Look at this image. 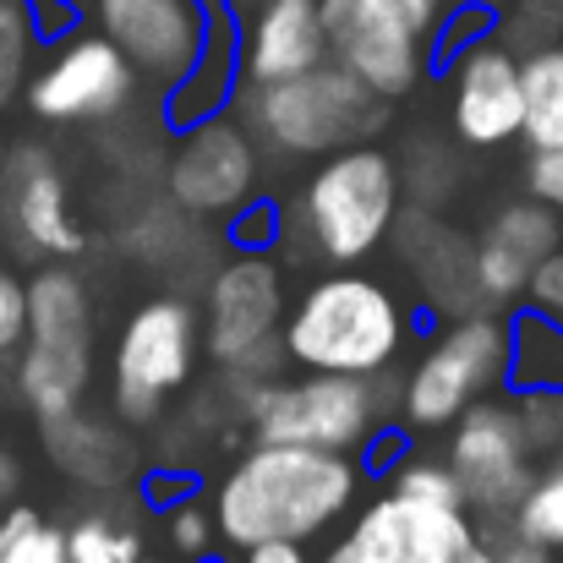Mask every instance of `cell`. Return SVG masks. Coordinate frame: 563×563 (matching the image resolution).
Wrapping results in <instances>:
<instances>
[{
  "label": "cell",
  "mask_w": 563,
  "mask_h": 563,
  "mask_svg": "<svg viewBox=\"0 0 563 563\" xmlns=\"http://www.w3.org/2000/svg\"><path fill=\"white\" fill-rule=\"evenodd\" d=\"M367 471L356 454L307 449V443H263L252 438L246 454L213 487V531L224 548L252 542H318L329 537L362 498Z\"/></svg>",
  "instance_id": "obj_1"
},
{
  "label": "cell",
  "mask_w": 563,
  "mask_h": 563,
  "mask_svg": "<svg viewBox=\"0 0 563 563\" xmlns=\"http://www.w3.org/2000/svg\"><path fill=\"white\" fill-rule=\"evenodd\" d=\"M219 394L230 399V421H241L263 443H307V449L362 454L377 432L388 427V416L399 405V377H394V367H383L373 377L219 373Z\"/></svg>",
  "instance_id": "obj_2"
},
{
  "label": "cell",
  "mask_w": 563,
  "mask_h": 563,
  "mask_svg": "<svg viewBox=\"0 0 563 563\" xmlns=\"http://www.w3.org/2000/svg\"><path fill=\"white\" fill-rule=\"evenodd\" d=\"M410 329H416V312L399 301L394 285L340 268V274L312 279L296 296V307L279 323V351H285V367L296 373L373 377L399 362Z\"/></svg>",
  "instance_id": "obj_3"
},
{
  "label": "cell",
  "mask_w": 563,
  "mask_h": 563,
  "mask_svg": "<svg viewBox=\"0 0 563 563\" xmlns=\"http://www.w3.org/2000/svg\"><path fill=\"white\" fill-rule=\"evenodd\" d=\"M235 121L257 137V148L279 159H323L351 143H373L388 126V99H377L340 60H318L296 77L235 88Z\"/></svg>",
  "instance_id": "obj_4"
},
{
  "label": "cell",
  "mask_w": 563,
  "mask_h": 563,
  "mask_svg": "<svg viewBox=\"0 0 563 563\" xmlns=\"http://www.w3.org/2000/svg\"><path fill=\"white\" fill-rule=\"evenodd\" d=\"M399 165L377 143H351L340 154H323L318 170L296 197V224L307 235V252L351 268L373 257L377 246L394 235L399 219Z\"/></svg>",
  "instance_id": "obj_5"
},
{
  "label": "cell",
  "mask_w": 563,
  "mask_h": 563,
  "mask_svg": "<svg viewBox=\"0 0 563 563\" xmlns=\"http://www.w3.org/2000/svg\"><path fill=\"white\" fill-rule=\"evenodd\" d=\"M27 285V329H22V356H16V399L44 421L60 410H77L88 383H93V296L82 274L49 263Z\"/></svg>",
  "instance_id": "obj_6"
},
{
  "label": "cell",
  "mask_w": 563,
  "mask_h": 563,
  "mask_svg": "<svg viewBox=\"0 0 563 563\" xmlns=\"http://www.w3.org/2000/svg\"><path fill=\"white\" fill-rule=\"evenodd\" d=\"M509 377V323L487 307L449 318L427 351L410 362V373L399 377V432L405 438H427L443 432L471 399L498 394Z\"/></svg>",
  "instance_id": "obj_7"
},
{
  "label": "cell",
  "mask_w": 563,
  "mask_h": 563,
  "mask_svg": "<svg viewBox=\"0 0 563 563\" xmlns=\"http://www.w3.org/2000/svg\"><path fill=\"white\" fill-rule=\"evenodd\" d=\"M285 268L268 252H235L213 268L202 290V323L197 340L219 373L241 377H279V323H285Z\"/></svg>",
  "instance_id": "obj_8"
},
{
  "label": "cell",
  "mask_w": 563,
  "mask_h": 563,
  "mask_svg": "<svg viewBox=\"0 0 563 563\" xmlns=\"http://www.w3.org/2000/svg\"><path fill=\"white\" fill-rule=\"evenodd\" d=\"M197 356H202L197 307L187 296H148L121 323V340H115V373H110L115 421L154 427L165 405L191 383Z\"/></svg>",
  "instance_id": "obj_9"
},
{
  "label": "cell",
  "mask_w": 563,
  "mask_h": 563,
  "mask_svg": "<svg viewBox=\"0 0 563 563\" xmlns=\"http://www.w3.org/2000/svg\"><path fill=\"white\" fill-rule=\"evenodd\" d=\"M449 471H454V487H460V509L476 520V526H498L515 515L520 493L531 487L537 476V454L515 421V405L509 394H482L471 399L449 427Z\"/></svg>",
  "instance_id": "obj_10"
},
{
  "label": "cell",
  "mask_w": 563,
  "mask_h": 563,
  "mask_svg": "<svg viewBox=\"0 0 563 563\" xmlns=\"http://www.w3.org/2000/svg\"><path fill=\"white\" fill-rule=\"evenodd\" d=\"M143 77L132 71V60L99 33H77L66 27L44 60H33V77L22 88L27 110L49 126H93V121H115L132 110Z\"/></svg>",
  "instance_id": "obj_11"
},
{
  "label": "cell",
  "mask_w": 563,
  "mask_h": 563,
  "mask_svg": "<svg viewBox=\"0 0 563 563\" xmlns=\"http://www.w3.org/2000/svg\"><path fill=\"white\" fill-rule=\"evenodd\" d=\"M257 176H263L257 137L246 132V121L219 110L208 121L181 126L165 165V197L187 219H230L257 197Z\"/></svg>",
  "instance_id": "obj_12"
},
{
  "label": "cell",
  "mask_w": 563,
  "mask_h": 563,
  "mask_svg": "<svg viewBox=\"0 0 563 563\" xmlns=\"http://www.w3.org/2000/svg\"><path fill=\"white\" fill-rule=\"evenodd\" d=\"M329 60H340L351 77H362L377 99H405L427 60L432 38L399 11V0H318Z\"/></svg>",
  "instance_id": "obj_13"
},
{
  "label": "cell",
  "mask_w": 563,
  "mask_h": 563,
  "mask_svg": "<svg viewBox=\"0 0 563 563\" xmlns=\"http://www.w3.org/2000/svg\"><path fill=\"white\" fill-rule=\"evenodd\" d=\"M465 542H476V520L465 509L377 493L367 509L351 515V526L318 563H443Z\"/></svg>",
  "instance_id": "obj_14"
},
{
  "label": "cell",
  "mask_w": 563,
  "mask_h": 563,
  "mask_svg": "<svg viewBox=\"0 0 563 563\" xmlns=\"http://www.w3.org/2000/svg\"><path fill=\"white\" fill-rule=\"evenodd\" d=\"M88 11L132 71L159 88V99L197 66L213 27V11L197 0H88Z\"/></svg>",
  "instance_id": "obj_15"
},
{
  "label": "cell",
  "mask_w": 563,
  "mask_h": 563,
  "mask_svg": "<svg viewBox=\"0 0 563 563\" xmlns=\"http://www.w3.org/2000/svg\"><path fill=\"white\" fill-rule=\"evenodd\" d=\"M449 66V132L465 148H504L520 137V55L482 33L443 55Z\"/></svg>",
  "instance_id": "obj_16"
},
{
  "label": "cell",
  "mask_w": 563,
  "mask_h": 563,
  "mask_svg": "<svg viewBox=\"0 0 563 563\" xmlns=\"http://www.w3.org/2000/svg\"><path fill=\"white\" fill-rule=\"evenodd\" d=\"M0 219L16 241V252L38 257H77L82 252V224L71 213V191L49 148L22 143L16 154L5 148L0 165Z\"/></svg>",
  "instance_id": "obj_17"
},
{
  "label": "cell",
  "mask_w": 563,
  "mask_h": 563,
  "mask_svg": "<svg viewBox=\"0 0 563 563\" xmlns=\"http://www.w3.org/2000/svg\"><path fill=\"white\" fill-rule=\"evenodd\" d=\"M563 241V213H553L548 202L537 197H520V202H504L487 230L471 241V268H476V290H482V307L487 312H515L520 296H526V279L531 268Z\"/></svg>",
  "instance_id": "obj_18"
},
{
  "label": "cell",
  "mask_w": 563,
  "mask_h": 563,
  "mask_svg": "<svg viewBox=\"0 0 563 563\" xmlns=\"http://www.w3.org/2000/svg\"><path fill=\"white\" fill-rule=\"evenodd\" d=\"M318 60H329L318 0H257L252 22L235 27V71H241V88L296 77V71H307V66H318Z\"/></svg>",
  "instance_id": "obj_19"
},
{
  "label": "cell",
  "mask_w": 563,
  "mask_h": 563,
  "mask_svg": "<svg viewBox=\"0 0 563 563\" xmlns=\"http://www.w3.org/2000/svg\"><path fill=\"white\" fill-rule=\"evenodd\" d=\"M394 230H405V263L416 268L421 290L432 296L438 312L460 318V312H476L482 307V290H476V268H471V235L449 230L438 219V208H399Z\"/></svg>",
  "instance_id": "obj_20"
},
{
  "label": "cell",
  "mask_w": 563,
  "mask_h": 563,
  "mask_svg": "<svg viewBox=\"0 0 563 563\" xmlns=\"http://www.w3.org/2000/svg\"><path fill=\"white\" fill-rule=\"evenodd\" d=\"M38 427H44L49 460H55L71 482H82V487H121V482L132 476V465H137L132 438H126L115 421L82 416V405H77V410H60V416H44Z\"/></svg>",
  "instance_id": "obj_21"
},
{
  "label": "cell",
  "mask_w": 563,
  "mask_h": 563,
  "mask_svg": "<svg viewBox=\"0 0 563 563\" xmlns=\"http://www.w3.org/2000/svg\"><path fill=\"white\" fill-rule=\"evenodd\" d=\"M235 88H241V71H235V16L224 5V11H213V27H208V44H202L197 66L165 93V115L181 132L191 121H208V115L230 110Z\"/></svg>",
  "instance_id": "obj_22"
},
{
  "label": "cell",
  "mask_w": 563,
  "mask_h": 563,
  "mask_svg": "<svg viewBox=\"0 0 563 563\" xmlns=\"http://www.w3.org/2000/svg\"><path fill=\"white\" fill-rule=\"evenodd\" d=\"M520 137L526 148H563V38L520 49Z\"/></svg>",
  "instance_id": "obj_23"
},
{
  "label": "cell",
  "mask_w": 563,
  "mask_h": 563,
  "mask_svg": "<svg viewBox=\"0 0 563 563\" xmlns=\"http://www.w3.org/2000/svg\"><path fill=\"white\" fill-rule=\"evenodd\" d=\"M509 388H559L563 394V329L515 307L509 312Z\"/></svg>",
  "instance_id": "obj_24"
},
{
  "label": "cell",
  "mask_w": 563,
  "mask_h": 563,
  "mask_svg": "<svg viewBox=\"0 0 563 563\" xmlns=\"http://www.w3.org/2000/svg\"><path fill=\"white\" fill-rule=\"evenodd\" d=\"M60 537H66V563H137L143 559V531L115 504L82 509L71 526H60Z\"/></svg>",
  "instance_id": "obj_25"
},
{
  "label": "cell",
  "mask_w": 563,
  "mask_h": 563,
  "mask_svg": "<svg viewBox=\"0 0 563 563\" xmlns=\"http://www.w3.org/2000/svg\"><path fill=\"white\" fill-rule=\"evenodd\" d=\"M38 49H44L38 0H0V110L22 104V88L33 77Z\"/></svg>",
  "instance_id": "obj_26"
},
{
  "label": "cell",
  "mask_w": 563,
  "mask_h": 563,
  "mask_svg": "<svg viewBox=\"0 0 563 563\" xmlns=\"http://www.w3.org/2000/svg\"><path fill=\"white\" fill-rule=\"evenodd\" d=\"M509 526H515L520 537H531V542L563 553V454L537 460V476H531V487L520 493Z\"/></svg>",
  "instance_id": "obj_27"
},
{
  "label": "cell",
  "mask_w": 563,
  "mask_h": 563,
  "mask_svg": "<svg viewBox=\"0 0 563 563\" xmlns=\"http://www.w3.org/2000/svg\"><path fill=\"white\" fill-rule=\"evenodd\" d=\"M388 493L399 498H416V504H443V509H460V487H454V471L449 460H432V454H394L388 465Z\"/></svg>",
  "instance_id": "obj_28"
},
{
  "label": "cell",
  "mask_w": 563,
  "mask_h": 563,
  "mask_svg": "<svg viewBox=\"0 0 563 563\" xmlns=\"http://www.w3.org/2000/svg\"><path fill=\"white\" fill-rule=\"evenodd\" d=\"M509 405H515V421L531 443L537 460H553L563 454V394L559 388H509Z\"/></svg>",
  "instance_id": "obj_29"
},
{
  "label": "cell",
  "mask_w": 563,
  "mask_h": 563,
  "mask_svg": "<svg viewBox=\"0 0 563 563\" xmlns=\"http://www.w3.org/2000/svg\"><path fill=\"white\" fill-rule=\"evenodd\" d=\"M165 537H170V548L181 553L187 563H202L213 553V542H219V531H213V509L208 504H197V498H176L170 504V520H165Z\"/></svg>",
  "instance_id": "obj_30"
},
{
  "label": "cell",
  "mask_w": 563,
  "mask_h": 563,
  "mask_svg": "<svg viewBox=\"0 0 563 563\" xmlns=\"http://www.w3.org/2000/svg\"><path fill=\"white\" fill-rule=\"evenodd\" d=\"M454 176H460V159L454 148L432 143V137H416L410 143V181H416V208H438V191L432 181H443V191H454Z\"/></svg>",
  "instance_id": "obj_31"
},
{
  "label": "cell",
  "mask_w": 563,
  "mask_h": 563,
  "mask_svg": "<svg viewBox=\"0 0 563 563\" xmlns=\"http://www.w3.org/2000/svg\"><path fill=\"white\" fill-rule=\"evenodd\" d=\"M230 241H235V252H268V246H279V230H285V213L274 208V202H246V208H235L230 219Z\"/></svg>",
  "instance_id": "obj_32"
},
{
  "label": "cell",
  "mask_w": 563,
  "mask_h": 563,
  "mask_svg": "<svg viewBox=\"0 0 563 563\" xmlns=\"http://www.w3.org/2000/svg\"><path fill=\"white\" fill-rule=\"evenodd\" d=\"M520 307L526 312H537V318H548V323H559L563 329V241L531 268V279H526V296H520Z\"/></svg>",
  "instance_id": "obj_33"
},
{
  "label": "cell",
  "mask_w": 563,
  "mask_h": 563,
  "mask_svg": "<svg viewBox=\"0 0 563 563\" xmlns=\"http://www.w3.org/2000/svg\"><path fill=\"white\" fill-rule=\"evenodd\" d=\"M476 537L487 542L493 563H563V553L542 548V542H531V537H520L509 520H498V526H476Z\"/></svg>",
  "instance_id": "obj_34"
},
{
  "label": "cell",
  "mask_w": 563,
  "mask_h": 563,
  "mask_svg": "<svg viewBox=\"0 0 563 563\" xmlns=\"http://www.w3.org/2000/svg\"><path fill=\"white\" fill-rule=\"evenodd\" d=\"M526 197L563 213V148H531L526 159Z\"/></svg>",
  "instance_id": "obj_35"
},
{
  "label": "cell",
  "mask_w": 563,
  "mask_h": 563,
  "mask_svg": "<svg viewBox=\"0 0 563 563\" xmlns=\"http://www.w3.org/2000/svg\"><path fill=\"white\" fill-rule=\"evenodd\" d=\"M22 329H27V285L0 268V362L22 345Z\"/></svg>",
  "instance_id": "obj_36"
},
{
  "label": "cell",
  "mask_w": 563,
  "mask_h": 563,
  "mask_svg": "<svg viewBox=\"0 0 563 563\" xmlns=\"http://www.w3.org/2000/svg\"><path fill=\"white\" fill-rule=\"evenodd\" d=\"M235 563H312L301 542H252V548H235Z\"/></svg>",
  "instance_id": "obj_37"
},
{
  "label": "cell",
  "mask_w": 563,
  "mask_h": 563,
  "mask_svg": "<svg viewBox=\"0 0 563 563\" xmlns=\"http://www.w3.org/2000/svg\"><path fill=\"white\" fill-rule=\"evenodd\" d=\"M449 5H454V0H399V11H405V16H410V22L427 33V38L438 33V22H443V11H449Z\"/></svg>",
  "instance_id": "obj_38"
},
{
  "label": "cell",
  "mask_w": 563,
  "mask_h": 563,
  "mask_svg": "<svg viewBox=\"0 0 563 563\" xmlns=\"http://www.w3.org/2000/svg\"><path fill=\"white\" fill-rule=\"evenodd\" d=\"M443 563H493V553H487V542L476 537V542H465L460 553H449V559H443Z\"/></svg>",
  "instance_id": "obj_39"
},
{
  "label": "cell",
  "mask_w": 563,
  "mask_h": 563,
  "mask_svg": "<svg viewBox=\"0 0 563 563\" xmlns=\"http://www.w3.org/2000/svg\"><path fill=\"white\" fill-rule=\"evenodd\" d=\"M11 493H16V460H11V454L0 449V504H5Z\"/></svg>",
  "instance_id": "obj_40"
},
{
  "label": "cell",
  "mask_w": 563,
  "mask_h": 563,
  "mask_svg": "<svg viewBox=\"0 0 563 563\" xmlns=\"http://www.w3.org/2000/svg\"><path fill=\"white\" fill-rule=\"evenodd\" d=\"M197 5H208V11H224V5H230V0H197Z\"/></svg>",
  "instance_id": "obj_41"
},
{
  "label": "cell",
  "mask_w": 563,
  "mask_h": 563,
  "mask_svg": "<svg viewBox=\"0 0 563 563\" xmlns=\"http://www.w3.org/2000/svg\"><path fill=\"white\" fill-rule=\"evenodd\" d=\"M60 5H77V11H82V5H88V0H60Z\"/></svg>",
  "instance_id": "obj_42"
},
{
  "label": "cell",
  "mask_w": 563,
  "mask_h": 563,
  "mask_svg": "<svg viewBox=\"0 0 563 563\" xmlns=\"http://www.w3.org/2000/svg\"><path fill=\"white\" fill-rule=\"evenodd\" d=\"M0 165H5V137H0Z\"/></svg>",
  "instance_id": "obj_43"
},
{
  "label": "cell",
  "mask_w": 563,
  "mask_h": 563,
  "mask_svg": "<svg viewBox=\"0 0 563 563\" xmlns=\"http://www.w3.org/2000/svg\"><path fill=\"white\" fill-rule=\"evenodd\" d=\"M137 563H159V559H148V553H143V559H137Z\"/></svg>",
  "instance_id": "obj_44"
},
{
  "label": "cell",
  "mask_w": 563,
  "mask_h": 563,
  "mask_svg": "<svg viewBox=\"0 0 563 563\" xmlns=\"http://www.w3.org/2000/svg\"><path fill=\"white\" fill-rule=\"evenodd\" d=\"M487 5H493V0H487Z\"/></svg>",
  "instance_id": "obj_45"
}]
</instances>
